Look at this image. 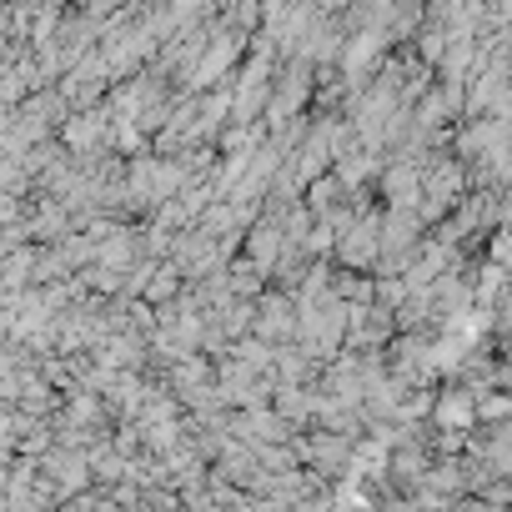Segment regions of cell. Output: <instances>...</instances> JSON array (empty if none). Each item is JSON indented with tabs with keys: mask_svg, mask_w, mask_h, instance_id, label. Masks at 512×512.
Masks as SVG:
<instances>
[{
	"mask_svg": "<svg viewBox=\"0 0 512 512\" xmlns=\"http://www.w3.org/2000/svg\"><path fill=\"white\" fill-rule=\"evenodd\" d=\"M317 81H322V71H317L312 56H302V51H297V56H282V66H277V91H272V106H267V126H282V121L312 111Z\"/></svg>",
	"mask_w": 512,
	"mask_h": 512,
	"instance_id": "6da1fadb",
	"label": "cell"
},
{
	"mask_svg": "<svg viewBox=\"0 0 512 512\" xmlns=\"http://www.w3.org/2000/svg\"><path fill=\"white\" fill-rule=\"evenodd\" d=\"M432 236L427 216L417 206H387L382 216V262H377V277L387 272H407V262L422 251V241Z\"/></svg>",
	"mask_w": 512,
	"mask_h": 512,
	"instance_id": "7a4b0ae2",
	"label": "cell"
},
{
	"mask_svg": "<svg viewBox=\"0 0 512 512\" xmlns=\"http://www.w3.org/2000/svg\"><path fill=\"white\" fill-rule=\"evenodd\" d=\"M171 262L186 272V282H201V277H211V272H226V267H231V251L221 246V236H216V231H206V226L196 221V226L176 231Z\"/></svg>",
	"mask_w": 512,
	"mask_h": 512,
	"instance_id": "3957f363",
	"label": "cell"
},
{
	"mask_svg": "<svg viewBox=\"0 0 512 512\" xmlns=\"http://www.w3.org/2000/svg\"><path fill=\"white\" fill-rule=\"evenodd\" d=\"M357 442H362V437H347V432H332V427H302V432H297V452H302V462L317 467V472H327L332 482L352 472V452H357Z\"/></svg>",
	"mask_w": 512,
	"mask_h": 512,
	"instance_id": "277c9868",
	"label": "cell"
},
{
	"mask_svg": "<svg viewBox=\"0 0 512 512\" xmlns=\"http://www.w3.org/2000/svg\"><path fill=\"white\" fill-rule=\"evenodd\" d=\"M111 136H116V111H111V101L86 106V111H76V116L61 126V141H66L76 156H101V151H116V146H111Z\"/></svg>",
	"mask_w": 512,
	"mask_h": 512,
	"instance_id": "5b68a950",
	"label": "cell"
},
{
	"mask_svg": "<svg viewBox=\"0 0 512 512\" xmlns=\"http://www.w3.org/2000/svg\"><path fill=\"white\" fill-rule=\"evenodd\" d=\"M256 337H267V342H297L302 332V307H297V292H282V287H267L262 297H256Z\"/></svg>",
	"mask_w": 512,
	"mask_h": 512,
	"instance_id": "8992f818",
	"label": "cell"
},
{
	"mask_svg": "<svg viewBox=\"0 0 512 512\" xmlns=\"http://www.w3.org/2000/svg\"><path fill=\"white\" fill-rule=\"evenodd\" d=\"M41 472L61 487V497H76V492L96 487V467H91V452H86V447L51 442V447L41 452Z\"/></svg>",
	"mask_w": 512,
	"mask_h": 512,
	"instance_id": "52a82bcc",
	"label": "cell"
},
{
	"mask_svg": "<svg viewBox=\"0 0 512 512\" xmlns=\"http://www.w3.org/2000/svg\"><path fill=\"white\" fill-rule=\"evenodd\" d=\"M377 196L387 206H422V161L412 156H392L377 176Z\"/></svg>",
	"mask_w": 512,
	"mask_h": 512,
	"instance_id": "ba28073f",
	"label": "cell"
},
{
	"mask_svg": "<svg viewBox=\"0 0 512 512\" xmlns=\"http://www.w3.org/2000/svg\"><path fill=\"white\" fill-rule=\"evenodd\" d=\"M432 417H437V427H462V432H472V427H477V392H472L467 382L447 377V382L437 387Z\"/></svg>",
	"mask_w": 512,
	"mask_h": 512,
	"instance_id": "9c48e42d",
	"label": "cell"
},
{
	"mask_svg": "<svg viewBox=\"0 0 512 512\" xmlns=\"http://www.w3.org/2000/svg\"><path fill=\"white\" fill-rule=\"evenodd\" d=\"M307 206H312L322 221H332L342 206H352V186H347L337 171H327V176H317V181L307 186Z\"/></svg>",
	"mask_w": 512,
	"mask_h": 512,
	"instance_id": "30bf717a",
	"label": "cell"
},
{
	"mask_svg": "<svg viewBox=\"0 0 512 512\" xmlns=\"http://www.w3.org/2000/svg\"><path fill=\"white\" fill-rule=\"evenodd\" d=\"M36 256H41V241L11 246L6 256H0V287H6V292H21V287H31V277H36Z\"/></svg>",
	"mask_w": 512,
	"mask_h": 512,
	"instance_id": "8fae6325",
	"label": "cell"
},
{
	"mask_svg": "<svg viewBox=\"0 0 512 512\" xmlns=\"http://www.w3.org/2000/svg\"><path fill=\"white\" fill-rule=\"evenodd\" d=\"M206 317L221 322L231 337H246V332L256 327V297H236V292H231V297H221L216 307H206Z\"/></svg>",
	"mask_w": 512,
	"mask_h": 512,
	"instance_id": "7c38bea8",
	"label": "cell"
},
{
	"mask_svg": "<svg viewBox=\"0 0 512 512\" xmlns=\"http://www.w3.org/2000/svg\"><path fill=\"white\" fill-rule=\"evenodd\" d=\"M332 292L342 302H372L377 297V272H357V267L332 262Z\"/></svg>",
	"mask_w": 512,
	"mask_h": 512,
	"instance_id": "4fadbf2b",
	"label": "cell"
},
{
	"mask_svg": "<svg viewBox=\"0 0 512 512\" xmlns=\"http://www.w3.org/2000/svg\"><path fill=\"white\" fill-rule=\"evenodd\" d=\"M91 467H96V482H101V487L131 482V457H126L116 442H101V447H91Z\"/></svg>",
	"mask_w": 512,
	"mask_h": 512,
	"instance_id": "5bb4252c",
	"label": "cell"
},
{
	"mask_svg": "<svg viewBox=\"0 0 512 512\" xmlns=\"http://www.w3.org/2000/svg\"><path fill=\"white\" fill-rule=\"evenodd\" d=\"M181 292H186V272L171 262V256H161L156 272H151V282H146V302L161 307V302H171V297H181Z\"/></svg>",
	"mask_w": 512,
	"mask_h": 512,
	"instance_id": "9a60e30c",
	"label": "cell"
},
{
	"mask_svg": "<svg viewBox=\"0 0 512 512\" xmlns=\"http://www.w3.org/2000/svg\"><path fill=\"white\" fill-rule=\"evenodd\" d=\"M512 417V392L507 387H482L477 392V422H502Z\"/></svg>",
	"mask_w": 512,
	"mask_h": 512,
	"instance_id": "2e32d148",
	"label": "cell"
},
{
	"mask_svg": "<svg viewBox=\"0 0 512 512\" xmlns=\"http://www.w3.org/2000/svg\"><path fill=\"white\" fill-rule=\"evenodd\" d=\"M487 256H492L497 267H507V272H512V221H507V226H497V231L487 236Z\"/></svg>",
	"mask_w": 512,
	"mask_h": 512,
	"instance_id": "e0dca14e",
	"label": "cell"
}]
</instances>
